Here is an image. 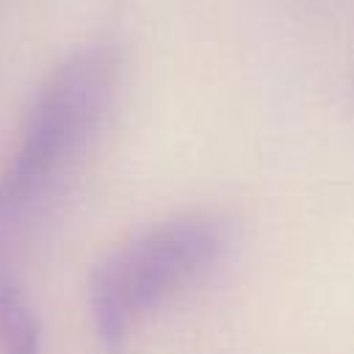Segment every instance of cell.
I'll use <instances>...</instances> for the list:
<instances>
[{
    "label": "cell",
    "mask_w": 354,
    "mask_h": 354,
    "mask_svg": "<svg viewBox=\"0 0 354 354\" xmlns=\"http://www.w3.org/2000/svg\"><path fill=\"white\" fill-rule=\"evenodd\" d=\"M116 83L119 55L108 44H86L47 75L14 158L0 174V246L17 218L88 144L111 108Z\"/></svg>",
    "instance_id": "6da1fadb"
},
{
    "label": "cell",
    "mask_w": 354,
    "mask_h": 354,
    "mask_svg": "<svg viewBox=\"0 0 354 354\" xmlns=\"http://www.w3.org/2000/svg\"><path fill=\"white\" fill-rule=\"evenodd\" d=\"M227 224L188 213L160 221L102 257L88 282L97 337L108 351L124 346L133 324L171 290L207 271L227 249Z\"/></svg>",
    "instance_id": "7a4b0ae2"
},
{
    "label": "cell",
    "mask_w": 354,
    "mask_h": 354,
    "mask_svg": "<svg viewBox=\"0 0 354 354\" xmlns=\"http://www.w3.org/2000/svg\"><path fill=\"white\" fill-rule=\"evenodd\" d=\"M0 348L3 354H39V321L8 274H0Z\"/></svg>",
    "instance_id": "3957f363"
}]
</instances>
